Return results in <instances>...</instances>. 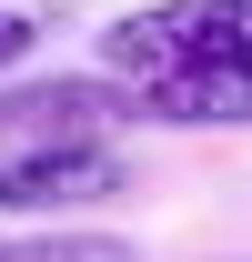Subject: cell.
Here are the masks:
<instances>
[{
    "label": "cell",
    "instance_id": "obj_2",
    "mask_svg": "<svg viewBox=\"0 0 252 262\" xmlns=\"http://www.w3.org/2000/svg\"><path fill=\"white\" fill-rule=\"evenodd\" d=\"M111 192H121V151L91 131H61V141H31L0 162V212H81Z\"/></svg>",
    "mask_w": 252,
    "mask_h": 262
},
{
    "label": "cell",
    "instance_id": "obj_3",
    "mask_svg": "<svg viewBox=\"0 0 252 262\" xmlns=\"http://www.w3.org/2000/svg\"><path fill=\"white\" fill-rule=\"evenodd\" d=\"M0 262H131L101 232H40V242H0Z\"/></svg>",
    "mask_w": 252,
    "mask_h": 262
},
{
    "label": "cell",
    "instance_id": "obj_1",
    "mask_svg": "<svg viewBox=\"0 0 252 262\" xmlns=\"http://www.w3.org/2000/svg\"><path fill=\"white\" fill-rule=\"evenodd\" d=\"M101 61L121 71L131 91L141 81H172V71L252 61V0H161V10H131V20H111Z\"/></svg>",
    "mask_w": 252,
    "mask_h": 262
},
{
    "label": "cell",
    "instance_id": "obj_4",
    "mask_svg": "<svg viewBox=\"0 0 252 262\" xmlns=\"http://www.w3.org/2000/svg\"><path fill=\"white\" fill-rule=\"evenodd\" d=\"M31 40H40L31 10H0V71H20V61H31Z\"/></svg>",
    "mask_w": 252,
    "mask_h": 262
}]
</instances>
